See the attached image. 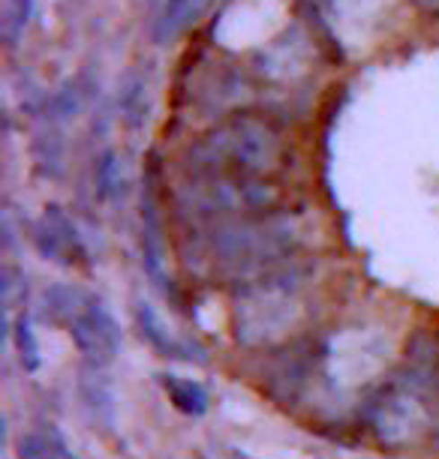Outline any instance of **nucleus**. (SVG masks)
<instances>
[{
	"label": "nucleus",
	"instance_id": "nucleus-9",
	"mask_svg": "<svg viewBox=\"0 0 439 459\" xmlns=\"http://www.w3.org/2000/svg\"><path fill=\"white\" fill-rule=\"evenodd\" d=\"M15 454H19V459H79L73 454L70 441L64 438V432L51 427V423L22 436L19 445H15Z\"/></svg>",
	"mask_w": 439,
	"mask_h": 459
},
{
	"label": "nucleus",
	"instance_id": "nucleus-12",
	"mask_svg": "<svg viewBox=\"0 0 439 459\" xmlns=\"http://www.w3.org/2000/svg\"><path fill=\"white\" fill-rule=\"evenodd\" d=\"M13 345H15V354H19V363L24 372H37L40 363H42V354H40V340L33 333V325L28 316H15L13 322Z\"/></svg>",
	"mask_w": 439,
	"mask_h": 459
},
{
	"label": "nucleus",
	"instance_id": "nucleus-2",
	"mask_svg": "<svg viewBox=\"0 0 439 459\" xmlns=\"http://www.w3.org/2000/svg\"><path fill=\"white\" fill-rule=\"evenodd\" d=\"M66 333L73 336L75 349L88 360V367H100V369H106L120 354V345H124V333H120L115 313L106 307V300L100 294L91 291L84 294L79 316L73 318Z\"/></svg>",
	"mask_w": 439,
	"mask_h": 459
},
{
	"label": "nucleus",
	"instance_id": "nucleus-11",
	"mask_svg": "<svg viewBox=\"0 0 439 459\" xmlns=\"http://www.w3.org/2000/svg\"><path fill=\"white\" fill-rule=\"evenodd\" d=\"M142 262L145 271L151 273V280L162 282V235H160V220H157V207L148 198L142 204Z\"/></svg>",
	"mask_w": 439,
	"mask_h": 459
},
{
	"label": "nucleus",
	"instance_id": "nucleus-1",
	"mask_svg": "<svg viewBox=\"0 0 439 459\" xmlns=\"http://www.w3.org/2000/svg\"><path fill=\"white\" fill-rule=\"evenodd\" d=\"M199 151L214 171L238 180L268 175L283 160V142L277 129L259 117H235L217 126L202 142Z\"/></svg>",
	"mask_w": 439,
	"mask_h": 459
},
{
	"label": "nucleus",
	"instance_id": "nucleus-8",
	"mask_svg": "<svg viewBox=\"0 0 439 459\" xmlns=\"http://www.w3.org/2000/svg\"><path fill=\"white\" fill-rule=\"evenodd\" d=\"M118 108H120V120L127 124V129H142L145 120H148L151 111V91H148V79L139 69L127 73L124 84H120L118 93Z\"/></svg>",
	"mask_w": 439,
	"mask_h": 459
},
{
	"label": "nucleus",
	"instance_id": "nucleus-13",
	"mask_svg": "<svg viewBox=\"0 0 439 459\" xmlns=\"http://www.w3.org/2000/svg\"><path fill=\"white\" fill-rule=\"evenodd\" d=\"M33 6H37V0H4V42L10 48L28 30Z\"/></svg>",
	"mask_w": 439,
	"mask_h": 459
},
{
	"label": "nucleus",
	"instance_id": "nucleus-6",
	"mask_svg": "<svg viewBox=\"0 0 439 459\" xmlns=\"http://www.w3.org/2000/svg\"><path fill=\"white\" fill-rule=\"evenodd\" d=\"M133 318H136V327H139V336L145 342L151 345L160 358H180V360H190L187 349L175 340V333L169 331L166 322L160 318L157 309L151 307L148 300H136L133 303Z\"/></svg>",
	"mask_w": 439,
	"mask_h": 459
},
{
	"label": "nucleus",
	"instance_id": "nucleus-15",
	"mask_svg": "<svg viewBox=\"0 0 439 459\" xmlns=\"http://www.w3.org/2000/svg\"><path fill=\"white\" fill-rule=\"evenodd\" d=\"M33 151H37V166L46 171V175L55 178L60 171V160H64L60 157V138L55 133H42Z\"/></svg>",
	"mask_w": 439,
	"mask_h": 459
},
{
	"label": "nucleus",
	"instance_id": "nucleus-5",
	"mask_svg": "<svg viewBox=\"0 0 439 459\" xmlns=\"http://www.w3.org/2000/svg\"><path fill=\"white\" fill-rule=\"evenodd\" d=\"M211 4L214 0H166L160 6V13L154 15V42L157 46H171V42L202 22V15L211 10Z\"/></svg>",
	"mask_w": 439,
	"mask_h": 459
},
{
	"label": "nucleus",
	"instance_id": "nucleus-7",
	"mask_svg": "<svg viewBox=\"0 0 439 459\" xmlns=\"http://www.w3.org/2000/svg\"><path fill=\"white\" fill-rule=\"evenodd\" d=\"M160 385H162V391H166L169 403L175 405L180 414H187V418H205V414H208L211 394L202 381L175 376V372H162Z\"/></svg>",
	"mask_w": 439,
	"mask_h": 459
},
{
	"label": "nucleus",
	"instance_id": "nucleus-3",
	"mask_svg": "<svg viewBox=\"0 0 439 459\" xmlns=\"http://www.w3.org/2000/svg\"><path fill=\"white\" fill-rule=\"evenodd\" d=\"M31 240L46 262H55L60 267H75V264L88 267V247H84L73 220L57 204L46 207V213L33 225Z\"/></svg>",
	"mask_w": 439,
	"mask_h": 459
},
{
	"label": "nucleus",
	"instance_id": "nucleus-14",
	"mask_svg": "<svg viewBox=\"0 0 439 459\" xmlns=\"http://www.w3.org/2000/svg\"><path fill=\"white\" fill-rule=\"evenodd\" d=\"M118 186H120V157L115 151H102L97 157V166H93V189L106 202V198L118 193Z\"/></svg>",
	"mask_w": 439,
	"mask_h": 459
},
{
	"label": "nucleus",
	"instance_id": "nucleus-10",
	"mask_svg": "<svg viewBox=\"0 0 439 459\" xmlns=\"http://www.w3.org/2000/svg\"><path fill=\"white\" fill-rule=\"evenodd\" d=\"M84 294L88 291H79L73 289V285H48L46 291H42V318L57 327H70L73 318L79 316L82 303H84Z\"/></svg>",
	"mask_w": 439,
	"mask_h": 459
},
{
	"label": "nucleus",
	"instance_id": "nucleus-4",
	"mask_svg": "<svg viewBox=\"0 0 439 459\" xmlns=\"http://www.w3.org/2000/svg\"><path fill=\"white\" fill-rule=\"evenodd\" d=\"M79 394H82L84 411H88L93 429H102V432L115 429L118 396H115V387H111V381L106 378V372H102L100 367H88V369H84L82 381H79Z\"/></svg>",
	"mask_w": 439,
	"mask_h": 459
},
{
	"label": "nucleus",
	"instance_id": "nucleus-16",
	"mask_svg": "<svg viewBox=\"0 0 439 459\" xmlns=\"http://www.w3.org/2000/svg\"><path fill=\"white\" fill-rule=\"evenodd\" d=\"M162 4H166V0H139V6H145V10H154V13H160Z\"/></svg>",
	"mask_w": 439,
	"mask_h": 459
}]
</instances>
